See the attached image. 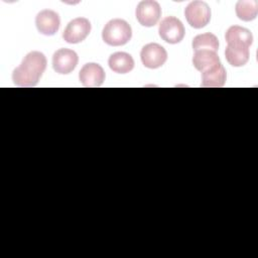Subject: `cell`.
<instances>
[{
	"mask_svg": "<svg viewBox=\"0 0 258 258\" xmlns=\"http://www.w3.org/2000/svg\"><path fill=\"white\" fill-rule=\"evenodd\" d=\"M46 57L40 51L28 52L13 71L12 80L18 87H34L46 69Z\"/></svg>",
	"mask_w": 258,
	"mask_h": 258,
	"instance_id": "1",
	"label": "cell"
},
{
	"mask_svg": "<svg viewBox=\"0 0 258 258\" xmlns=\"http://www.w3.org/2000/svg\"><path fill=\"white\" fill-rule=\"evenodd\" d=\"M132 37L130 24L120 18L112 19L104 26L102 31L103 40L111 46L126 44Z\"/></svg>",
	"mask_w": 258,
	"mask_h": 258,
	"instance_id": "2",
	"label": "cell"
},
{
	"mask_svg": "<svg viewBox=\"0 0 258 258\" xmlns=\"http://www.w3.org/2000/svg\"><path fill=\"white\" fill-rule=\"evenodd\" d=\"M187 23L197 29L205 27L211 20V8L204 1H191L184 8Z\"/></svg>",
	"mask_w": 258,
	"mask_h": 258,
	"instance_id": "3",
	"label": "cell"
},
{
	"mask_svg": "<svg viewBox=\"0 0 258 258\" xmlns=\"http://www.w3.org/2000/svg\"><path fill=\"white\" fill-rule=\"evenodd\" d=\"M158 33L165 42L175 44L183 39L185 30L182 22L178 18L167 16L161 20L158 27Z\"/></svg>",
	"mask_w": 258,
	"mask_h": 258,
	"instance_id": "4",
	"label": "cell"
},
{
	"mask_svg": "<svg viewBox=\"0 0 258 258\" xmlns=\"http://www.w3.org/2000/svg\"><path fill=\"white\" fill-rule=\"evenodd\" d=\"M135 15L141 25L152 27L158 22L161 16V8L159 3L154 0H143L138 3Z\"/></svg>",
	"mask_w": 258,
	"mask_h": 258,
	"instance_id": "5",
	"label": "cell"
},
{
	"mask_svg": "<svg viewBox=\"0 0 258 258\" xmlns=\"http://www.w3.org/2000/svg\"><path fill=\"white\" fill-rule=\"evenodd\" d=\"M91 22L85 17H78L70 21L62 33V38L68 43H80L91 32Z\"/></svg>",
	"mask_w": 258,
	"mask_h": 258,
	"instance_id": "6",
	"label": "cell"
},
{
	"mask_svg": "<svg viewBox=\"0 0 258 258\" xmlns=\"http://www.w3.org/2000/svg\"><path fill=\"white\" fill-rule=\"evenodd\" d=\"M142 63L148 69H158L164 64L167 59V52L163 46L151 42L144 45L140 52Z\"/></svg>",
	"mask_w": 258,
	"mask_h": 258,
	"instance_id": "7",
	"label": "cell"
},
{
	"mask_svg": "<svg viewBox=\"0 0 258 258\" xmlns=\"http://www.w3.org/2000/svg\"><path fill=\"white\" fill-rule=\"evenodd\" d=\"M79 56L76 51L69 48L57 49L52 56V68L60 75H68L72 73L77 67Z\"/></svg>",
	"mask_w": 258,
	"mask_h": 258,
	"instance_id": "8",
	"label": "cell"
},
{
	"mask_svg": "<svg viewBox=\"0 0 258 258\" xmlns=\"http://www.w3.org/2000/svg\"><path fill=\"white\" fill-rule=\"evenodd\" d=\"M60 19L58 14L50 9H44L37 13L35 25L39 33L43 35H53L59 28Z\"/></svg>",
	"mask_w": 258,
	"mask_h": 258,
	"instance_id": "9",
	"label": "cell"
},
{
	"mask_svg": "<svg viewBox=\"0 0 258 258\" xmlns=\"http://www.w3.org/2000/svg\"><path fill=\"white\" fill-rule=\"evenodd\" d=\"M105 77L103 68L96 62L84 64L79 73L80 82L85 87H100L104 83Z\"/></svg>",
	"mask_w": 258,
	"mask_h": 258,
	"instance_id": "10",
	"label": "cell"
},
{
	"mask_svg": "<svg viewBox=\"0 0 258 258\" xmlns=\"http://www.w3.org/2000/svg\"><path fill=\"white\" fill-rule=\"evenodd\" d=\"M225 38L228 45L237 47L249 48L253 42L252 32L249 29L239 25H233L229 27L226 31Z\"/></svg>",
	"mask_w": 258,
	"mask_h": 258,
	"instance_id": "11",
	"label": "cell"
},
{
	"mask_svg": "<svg viewBox=\"0 0 258 258\" xmlns=\"http://www.w3.org/2000/svg\"><path fill=\"white\" fill-rule=\"evenodd\" d=\"M227 80V74L222 63H219L202 73V87L220 88L223 87Z\"/></svg>",
	"mask_w": 258,
	"mask_h": 258,
	"instance_id": "12",
	"label": "cell"
},
{
	"mask_svg": "<svg viewBox=\"0 0 258 258\" xmlns=\"http://www.w3.org/2000/svg\"><path fill=\"white\" fill-rule=\"evenodd\" d=\"M108 64L114 73L127 74L133 70L134 59L129 53L118 51L110 55Z\"/></svg>",
	"mask_w": 258,
	"mask_h": 258,
	"instance_id": "13",
	"label": "cell"
},
{
	"mask_svg": "<svg viewBox=\"0 0 258 258\" xmlns=\"http://www.w3.org/2000/svg\"><path fill=\"white\" fill-rule=\"evenodd\" d=\"M221 63L216 51L213 50H196L192 56L194 67L200 71L205 72L217 64Z\"/></svg>",
	"mask_w": 258,
	"mask_h": 258,
	"instance_id": "14",
	"label": "cell"
},
{
	"mask_svg": "<svg viewBox=\"0 0 258 258\" xmlns=\"http://www.w3.org/2000/svg\"><path fill=\"white\" fill-rule=\"evenodd\" d=\"M249 48L227 45L225 56L227 61L233 67H243L249 60Z\"/></svg>",
	"mask_w": 258,
	"mask_h": 258,
	"instance_id": "15",
	"label": "cell"
},
{
	"mask_svg": "<svg viewBox=\"0 0 258 258\" xmlns=\"http://www.w3.org/2000/svg\"><path fill=\"white\" fill-rule=\"evenodd\" d=\"M192 48L194 50H213V51H218L219 48V39L218 37L211 33V32H206L199 34L194 37L192 39Z\"/></svg>",
	"mask_w": 258,
	"mask_h": 258,
	"instance_id": "16",
	"label": "cell"
},
{
	"mask_svg": "<svg viewBox=\"0 0 258 258\" xmlns=\"http://www.w3.org/2000/svg\"><path fill=\"white\" fill-rule=\"evenodd\" d=\"M235 9L239 19L243 21H251L257 16L258 2L256 0H239Z\"/></svg>",
	"mask_w": 258,
	"mask_h": 258,
	"instance_id": "17",
	"label": "cell"
}]
</instances>
